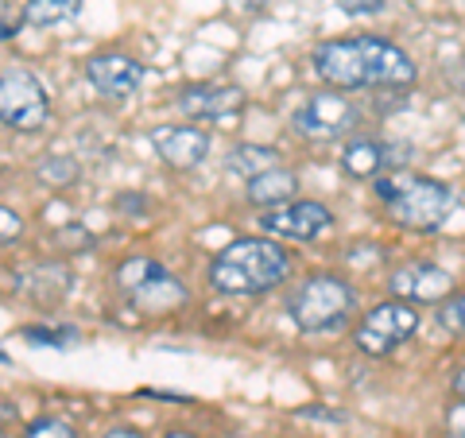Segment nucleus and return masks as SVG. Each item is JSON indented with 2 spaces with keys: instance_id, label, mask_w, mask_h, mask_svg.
I'll return each mask as SVG.
<instances>
[{
  "instance_id": "f257e3e1",
  "label": "nucleus",
  "mask_w": 465,
  "mask_h": 438,
  "mask_svg": "<svg viewBox=\"0 0 465 438\" xmlns=\"http://www.w3.org/2000/svg\"><path fill=\"white\" fill-rule=\"evenodd\" d=\"M314 75L326 82V90H407L419 70L400 43L381 39V35H357V39H326L318 43L314 55Z\"/></svg>"
},
{
  "instance_id": "f03ea898",
  "label": "nucleus",
  "mask_w": 465,
  "mask_h": 438,
  "mask_svg": "<svg viewBox=\"0 0 465 438\" xmlns=\"http://www.w3.org/2000/svg\"><path fill=\"white\" fill-rule=\"evenodd\" d=\"M210 287L222 295H264L291 275L287 248L275 244L268 233L260 237H237L217 248L210 260Z\"/></svg>"
},
{
  "instance_id": "7ed1b4c3",
  "label": "nucleus",
  "mask_w": 465,
  "mask_h": 438,
  "mask_svg": "<svg viewBox=\"0 0 465 438\" xmlns=\"http://www.w3.org/2000/svg\"><path fill=\"white\" fill-rule=\"evenodd\" d=\"M376 198L388 206L391 222L411 233L439 229L450 217V210L458 206L454 186L430 179V174H388V179H376Z\"/></svg>"
},
{
  "instance_id": "20e7f679",
  "label": "nucleus",
  "mask_w": 465,
  "mask_h": 438,
  "mask_svg": "<svg viewBox=\"0 0 465 438\" xmlns=\"http://www.w3.org/2000/svg\"><path fill=\"white\" fill-rule=\"evenodd\" d=\"M353 311H357V291L333 272L307 275V280L295 287V295L287 299V318L302 333L338 330L341 323H349V314Z\"/></svg>"
},
{
  "instance_id": "39448f33",
  "label": "nucleus",
  "mask_w": 465,
  "mask_h": 438,
  "mask_svg": "<svg viewBox=\"0 0 465 438\" xmlns=\"http://www.w3.org/2000/svg\"><path fill=\"white\" fill-rule=\"evenodd\" d=\"M419 330V306L407 299H384L357 323L353 342L365 357H388L391 349H400L411 333Z\"/></svg>"
},
{
  "instance_id": "423d86ee",
  "label": "nucleus",
  "mask_w": 465,
  "mask_h": 438,
  "mask_svg": "<svg viewBox=\"0 0 465 438\" xmlns=\"http://www.w3.org/2000/svg\"><path fill=\"white\" fill-rule=\"evenodd\" d=\"M51 116V97L43 82L24 66H8L0 75V121L12 133H39Z\"/></svg>"
},
{
  "instance_id": "0eeeda50",
  "label": "nucleus",
  "mask_w": 465,
  "mask_h": 438,
  "mask_svg": "<svg viewBox=\"0 0 465 438\" xmlns=\"http://www.w3.org/2000/svg\"><path fill=\"white\" fill-rule=\"evenodd\" d=\"M291 124H295V133L307 136V140H338L345 133H353L357 105L341 90L311 94L295 113H291Z\"/></svg>"
},
{
  "instance_id": "6e6552de",
  "label": "nucleus",
  "mask_w": 465,
  "mask_h": 438,
  "mask_svg": "<svg viewBox=\"0 0 465 438\" xmlns=\"http://www.w3.org/2000/svg\"><path fill=\"white\" fill-rule=\"evenodd\" d=\"M333 229V214L322 202H287L275 210H260V233L268 237H283V241H318L322 233Z\"/></svg>"
},
{
  "instance_id": "1a4fd4ad",
  "label": "nucleus",
  "mask_w": 465,
  "mask_h": 438,
  "mask_svg": "<svg viewBox=\"0 0 465 438\" xmlns=\"http://www.w3.org/2000/svg\"><path fill=\"white\" fill-rule=\"evenodd\" d=\"M244 90L241 85H217V82H198V85H183L179 90V109L191 121H210L232 128V121L244 113Z\"/></svg>"
},
{
  "instance_id": "9d476101",
  "label": "nucleus",
  "mask_w": 465,
  "mask_h": 438,
  "mask_svg": "<svg viewBox=\"0 0 465 438\" xmlns=\"http://www.w3.org/2000/svg\"><path fill=\"white\" fill-rule=\"evenodd\" d=\"M388 291L396 299H407L415 306H427L434 303L439 306L442 299L454 295V275L439 264H423V260H411V264H403L388 275Z\"/></svg>"
},
{
  "instance_id": "9b49d317",
  "label": "nucleus",
  "mask_w": 465,
  "mask_h": 438,
  "mask_svg": "<svg viewBox=\"0 0 465 438\" xmlns=\"http://www.w3.org/2000/svg\"><path fill=\"white\" fill-rule=\"evenodd\" d=\"M152 148L171 171H194L210 155V133L198 124H159L152 128Z\"/></svg>"
},
{
  "instance_id": "f8f14e48",
  "label": "nucleus",
  "mask_w": 465,
  "mask_h": 438,
  "mask_svg": "<svg viewBox=\"0 0 465 438\" xmlns=\"http://www.w3.org/2000/svg\"><path fill=\"white\" fill-rule=\"evenodd\" d=\"M143 63H136L133 55H121V51H101V55H90L85 58V78L94 82V90H101L105 97H133L143 82Z\"/></svg>"
},
{
  "instance_id": "ddd939ff",
  "label": "nucleus",
  "mask_w": 465,
  "mask_h": 438,
  "mask_svg": "<svg viewBox=\"0 0 465 438\" xmlns=\"http://www.w3.org/2000/svg\"><path fill=\"white\" fill-rule=\"evenodd\" d=\"M191 299V291L183 287V280H174V275L163 268L159 275H152L148 284H140L136 291H128V303L136 306V311H148V314H167V311H179Z\"/></svg>"
},
{
  "instance_id": "4468645a",
  "label": "nucleus",
  "mask_w": 465,
  "mask_h": 438,
  "mask_svg": "<svg viewBox=\"0 0 465 438\" xmlns=\"http://www.w3.org/2000/svg\"><path fill=\"white\" fill-rule=\"evenodd\" d=\"M295 191H299V174L287 167H272L264 174H256L252 183H244V198H249L256 210L287 206V202H295Z\"/></svg>"
},
{
  "instance_id": "2eb2a0df",
  "label": "nucleus",
  "mask_w": 465,
  "mask_h": 438,
  "mask_svg": "<svg viewBox=\"0 0 465 438\" xmlns=\"http://www.w3.org/2000/svg\"><path fill=\"white\" fill-rule=\"evenodd\" d=\"M388 167V144L372 136H353L341 148V171L349 179H376Z\"/></svg>"
},
{
  "instance_id": "dca6fc26",
  "label": "nucleus",
  "mask_w": 465,
  "mask_h": 438,
  "mask_svg": "<svg viewBox=\"0 0 465 438\" xmlns=\"http://www.w3.org/2000/svg\"><path fill=\"white\" fill-rule=\"evenodd\" d=\"M272 167H280V152L264 148V144H237V148L229 152V159H225V171L232 174V179H241V183H252L256 174H264Z\"/></svg>"
},
{
  "instance_id": "f3484780",
  "label": "nucleus",
  "mask_w": 465,
  "mask_h": 438,
  "mask_svg": "<svg viewBox=\"0 0 465 438\" xmlns=\"http://www.w3.org/2000/svg\"><path fill=\"white\" fill-rule=\"evenodd\" d=\"M24 295H32L35 303H54V299H63L66 295V287H70V272L63 264H35L32 272H24L20 275V284H16Z\"/></svg>"
},
{
  "instance_id": "a211bd4d",
  "label": "nucleus",
  "mask_w": 465,
  "mask_h": 438,
  "mask_svg": "<svg viewBox=\"0 0 465 438\" xmlns=\"http://www.w3.org/2000/svg\"><path fill=\"white\" fill-rule=\"evenodd\" d=\"M35 179L43 186H51V191H66V186H74L82 179V167H78L74 155L54 152V155H43L35 164Z\"/></svg>"
},
{
  "instance_id": "6ab92c4d",
  "label": "nucleus",
  "mask_w": 465,
  "mask_h": 438,
  "mask_svg": "<svg viewBox=\"0 0 465 438\" xmlns=\"http://www.w3.org/2000/svg\"><path fill=\"white\" fill-rule=\"evenodd\" d=\"M78 12V0H27L24 5V24L32 27H58Z\"/></svg>"
},
{
  "instance_id": "aec40b11",
  "label": "nucleus",
  "mask_w": 465,
  "mask_h": 438,
  "mask_svg": "<svg viewBox=\"0 0 465 438\" xmlns=\"http://www.w3.org/2000/svg\"><path fill=\"white\" fill-rule=\"evenodd\" d=\"M159 272H163V264H155V260H148V256H133V260H124V264L113 272V280L128 295V291H136L140 284H148L152 275H159Z\"/></svg>"
},
{
  "instance_id": "412c9836",
  "label": "nucleus",
  "mask_w": 465,
  "mask_h": 438,
  "mask_svg": "<svg viewBox=\"0 0 465 438\" xmlns=\"http://www.w3.org/2000/svg\"><path fill=\"white\" fill-rule=\"evenodd\" d=\"M439 326L450 333H465V291H454L439 303Z\"/></svg>"
},
{
  "instance_id": "4be33fe9",
  "label": "nucleus",
  "mask_w": 465,
  "mask_h": 438,
  "mask_svg": "<svg viewBox=\"0 0 465 438\" xmlns=\"http://www.w3.org/2000/svg\"><path fill=\"white\" fill-rule=\"evenodd\" d=\"M24 438H78V431L70 427L66 419H58V415H39L35 423H27Z\"/></svg>"
},
{
  "instance_id": "5701e85b",
  "label": "nucleus",
  "mask_w": 465,
  "mask_h": 438,
  "mask_svg": "<svg viewBox=\"0 0 465 438\" xmlns=\"http://www.w3.org/2000/svg\"><path fill=\"white\" fill-rule=\"evenodd\" d=\"M24 338H32L35 345H66L74 338V330H47V326H24Z\"/></svg>"
},
{
  "instance_id": "b1692460",
  "label": "nucleus",
  "mask_w": 465,
  "mask_h": 438,
  "mask_svg": "<svg viewBox=\"0 0 465 438\" xmlns=\"http://www.w3.org/2000/svg\"><path fill=\"white\" fill-rule=\"evenodd\" d=\"M20 233H24L20 214L12 210V206H5V210H0V241H5V244H12V241L20 237Z\"/></svg>"
},
{
  "instance_id": "393cba45",
  "label": "nucleus",
  "mask_w": 465,
  "mask_h": 438,
  "mask_svg": "<svg viewBox=\"0 0 465 438\" xmlns=\"http://www.w3.org/2000/svg\"><path fill=\"white\" fill-rule=\"evenodd\" d=\"M446 438H465V400L446 407Z\"/></svg>"
},
{
  "instance_id": "a878e982",
  "label": "nucleus",
  "mask_w": 465,
  "mask_h": 438,
  "mask_svg": "<svg viewBox=\"0 0 465 438\" xmlns=\"http://www.w3.org/2000/svg\"><path fill=\"white\" fill-rule=\"evenodd\" d=\"M338 8L349 16H369V12H381L384 0H338Z\"/></svg>"
},
{
  "instance_id": "bb28decb",
  "label": "nucleus",
  "mask_w": 465,
  "mask_h": 438,
  "mask_svg": "<svg viewBox=\"0 0 465 438\" xmlns=\"http://www.w3.org/2000/svg\"><path fill=\"white\" fill-rule=\"evenodd\" d=\"M299 419H318V423H345L341 412H330V407H299Z\"/></svg>"
},
{
  "instance_id": "cd10ccee",
  "label": "nucleus",
  "mask_w": 465,
  "mask_h": 438,
  "mask_svg": "<svg viewBox=\"0 0 465 438\" xmlns=\"http://www.w3.org/2000/svg\"><path fill=\"white\" fill-rule=\"evenodd\" d=\"M101 438H148V434L136 431V427H109V431L101 434Z\"/></svg>"
},
{
  "instance_id": "c85d7f7f",
  "label": "nucleus",
  "mask_w": 465,
  "mask_h": 438,
  "mask_svg": "<svg viewBox=\"0 0 465 438\" xmlns=\"http://www.w3.org/2000/svg\"><path fill=\"white\" fill-rule=\"evenodd\" d=\"M450 392H454L458 400H465V364H461V369L454 373V381H450Z\"/></svg>"
},
{
  "instance_id": "c756f323",
  "label": "nucleus",
  "mask_w": 465,
  "mask_h": 438,
  "mask_svg": "<svg viewBox=\"0 0 465 438\" xmlns=\"http://www.w3.org/2000/svg\"><path fill=\"white\" fill-rule=\"evenodd\" d=\"M163 438H198L194 431H179V427H174V431H163Z\"/></svg>"
},
{
  "instance_id": "7c9ffc66",
  "label": "nucleus",
  "mask_w": 465,
  "mask_h": 438,
  "mask_svg": "<svg viewBox=\"0 0 465 438\" xmlns=\"http://www.w3.org/2000/svg\"><path fill=\"white\" fill-rule=\"evenodd\" d=\"M229 438H249V434H229Z\"/></svg>"
}]
</instances>
